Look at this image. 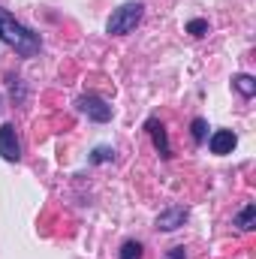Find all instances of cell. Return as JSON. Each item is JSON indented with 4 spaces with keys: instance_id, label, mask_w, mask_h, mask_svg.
<instances>
[{
    "instance_id": "obj_1",
    "label": "cell",
    "mask_w": 256,
    "mask_h": 259,
    "mask_svg": "<svg viewBox=\"0 0 256 259\" xmlns=\"http://www.w3.org/2000/svg\"><path fill=\"white\" fill-rule=\"evenodd\" d=\"M0 42L9 46V49H15V55H21V58H33V55H39V49H42L39 33H33L30 27H24V24H21L12 12H6V9H0Z\"/></svg>"
},
{
    "instance_id": "obj_2",
    "label": "cell",
    "mask_w": 256,
    "mask_h": 259,
    "mask_svg": "<svg viewBox=\"0 0 256 259\" xmlns=\"http://www.w3.org/2000/svg\"><path fill=\"white\" fill-rule=\"evenodd\" d=\"M142 15H145V6H142L139 0L121 3V6L109 15V21H106V33H112V36H127V33L136 30V24L142 21Z\"/></svg>"
},
{
    "instance_id": "obj_3",
    "label": "cell",
    "mask_w": 256,
    "mask_h": 259,
    "mask_svg": "<svg viewBox=\"0 0 256 259\" xmlns=\"http://www.w3.org/2000/svg\"><path fill=\"white\" fill-rule=\"evenodd\" d=\"M75 106H78L81 115H88V121H97V124H109L112 121V106L106 100L94 97V94H81L75 100Z\"/></svg>"
},
{
    "instance_id": "obj_4",
    "label": "cell",
    "mask_w": 256,
    "mask_h": 259,
    "mask_svg": "<svg viewBox=\"0 0 256 259\" xmlns=\"http://www.w3.org/2000/svg\"><path fill=\"white\" fill-rule=\"evenodd\" d=\"M0 157L6 163H18L21 160V142H18V133H15L12 124L0 127Z\"/></svg>"
},
{
    "instance_id": "obj_5",
    "label": "cell",
    "mask_w": 256,
    "mask_h": 259,
    "mask_svg": "<svg viewBox=\"0 0 256 259\" xmlns=\"http://www.w3.org/2000/svg\"><path fill=\"white\" fill-rule=\"evenodd\" d=\"M187 208H181V205H175V208H166V211H160L157 214V229H163V232H175V229H181L184 223H187Z\"/></svg>"
},
{
    "instance_id": "obj_6",
    "label": "cell",
    "mask_w": 256,
    "mask_h": 259,
    "mask_svg": "<svg viewBox=\"0 0 256 259\" xmlns=\"http://www.w3.org/2000/svg\"><path fill=\"white\" fill-rule=\"evenodd\" d=\"M235 145H238V136L232 133V130H214L211 136H208V148H211V154H232L235 151Z\"/></svg>"
},
{
    "instance_id": "obj_7",
    "label": "cell",
    "mask_w": 256,
    "mask_h": 259,
    "mask_svg": "<svg viewBox=\"0 0 256 259\" xmlns=\"http://www.w3.org/2000/svg\"><path fill=\"white\" fill-rule=\"evenodd\" d=\"M145 130L151 133V142H154V148H157V154L163 157V160H169L172 157V145H169V136H166V127L157 121V118H148V124Z\"/></svg>"
},
{
    "instance_id": "obj_8",
    "label": "cell",
    "mask_w": 256,
    "mask_h": 259,
    "mask_svg": "<svg viewBox=\"0 0 256 259\" xmlns=\"http://www.w3.org/2000/svg\"><path fill=\"white\" fill-rule=\"evenodd\" d=\"M232 223H235L241 232H250V229L256 226V205H253V202H247V205L235 214V220H232Z\"/></svg>"
},
{
    "instance_id": "obj_9",
    "label": "cell",
    "mask_w": 256,
    "mask_h": 259,
    "mask_svg": "<svg viewBox=\"0 0 256 259\" xmlns=\"http://www.w3.org/2000/svg\"><path fill=\"white\" fill-rule=\"evenodd\" d=\"M232 88H235L244 100H250V97L256 94V78L253 75H247V72H238V75L232 78Z\"/></svg>"
},
{
    "instance_id": "obj_10",
    "label": "cell",
    "mask_w": 256,
    "mask_h": 259,
    "mask_svg": "<svg viewBox=\"0 0 256 259\" xmlns=\"http://www.w3.org/2000/svg\"><path fill=\"white\" fill-rule=\"evenodd\" d=\"M190 133H193V142L196 145H205V139H208V121L205 118H196L190 124Z\"/></svg>"
},
{
    "instance_id": "obj_11",
    "label": "cell",
    "mask_w": 256,
    "mask_h": 259,
    "mask_svg": "<svg viewBox=\"0 0 256 259\" xmlns=\"http://www.w3.org/2000/svg\"><path fill=\"white\" fill-rule=\"evenodd\" d=\"M118 259H142V244H139V241H124Z\"/></svg>"
},
{
    "instance_id": "obj_12",
    "label": "cell",
    "mask_w": 256,
    "mask_h": 259,
    "mask_svg": "<svg viewBox=\"0 0 256 259\" xmlns=\"http://www.w3.org/2000/svg\"><path fill=\"white\" fill-rule=\"evenodd\" d=\"M109 160H115V151H112V148H106V145L94 148V154H91V163H109Z\"/></svg>"
},
{
    "instance_id": "obj_13",
    "label": "cell",
    "mask_w": 256,
    "mask_h": 259,
    "mask_svg": "<svg viewBox=\"0 0 256 259\" xmlns=\"http://www.w3.org/2000/svg\"><path fill=\"white\" fill-rule=\"evenodd\" d=\"M187 33H190V36H205V33H208V21H205V18L187 21Z\"/></svg>"
},
{
    "instance_id": "obj_14",
    "label": "cell",
    "mask_w": 256,
    "mask_h": 259,
    "mask_svg": "<svg viewBox=\"0 0 256 259\" xmlns=\"http://www.w3.org/2000/svg\"><path fill=\"white\" fill-rule=\"evenodd\" d=\"M169 259H187L184 247H172V250H169Z\"/></svg>"
}]
</instances>
